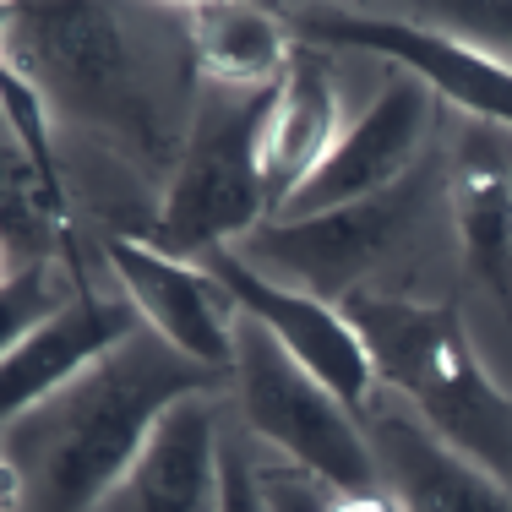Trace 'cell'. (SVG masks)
<instances>
[{
  "label": "cell",
  "mask_w": 512,
  "mask_h": 512,
  "mask_svg": "<svg viewBox=\"0 0 512 512\" xmlns=\"http://www.w3.org/2000/svg\"><path fill=\"white\" fill-rule=\"evenodd\" d=\"M186 22V55L191 77L207 88H235V93H273L284 82L295 39H289L284 17L246 0H202V6H180Z\"/></svg>",
  "instance_id": "2e32d148"
},
{
  "label": "cell",
  "mask_w": 512,
  "mask_h": 512,
  "mask_svg": "<svg viewBox=\"0 0 512 512\" xmlns=\"http://www.w3.org/2000/svg\"><path fill=\"white\" fill-rule=\"evenodd\" d=\"M104 262L115 267L120 295L137 306L142 327H153L180 355L235 376L240 316H235V300L224 295V284L202 262L153 251L148 240H131V235H104Z\"/></svg>",
  "instance_id": "30bf717a"
},
{
  "label": "cell",
  "mask_w": 512,
  "mask_h": 512,
  "mask_svg": "<svg viewBox=\"0 0 512 512\" xmlns=\"http://www.w3.org/2000/svg\"><path fill=\"white\" fill-rule=\"evenodd\" d=\"M0 109H6V137L28 153L33 175L66 202V175H60V158H55V142H50V104H44V93L33 88L22 71L6 66V77H0Z\"/></svg>",
  "instance_id": "e0dca14e"
},
{
  "label": "cell",
  "mask_w": 512,
  "mask_h": 512,
  "mask_svg": "<svg viewBox=\"0 0 512 512\" xmlns=\"http://www.w3.org/2000/svg\"><path fill=\"white\" fill-rule=\"evenodd\" d=\"M224 382V371L137 327L88 376L6 420V512H93L169 409L213 398Z\"/></svg>",
  "instance_id": "6da1fadb"
},
{
  "label": "cell",
  "mask_w": 512,
  "mask_h": 512,
  "mask_svg": "<svg viewBox=\"0 0 512 512\" xmlns=\"http://www.w3.org/2000/svg\"><path fill=\"white\" fill-rule=\"evenodd\" d=\"M442 191L453 207L463 273L512 316V131L469 120L453 142Z\"/></svg>",
  "instance_id": "7c38bea8"
},
{
  "label": "cell",
  "mask_w": 512,
  "mask_h": 512,
  "mask_svg": "<svg viewBox=\"0 0 512 512\" xmlns=\"http://www.w3.org/2000/svg\"><path fill=\"white\" fill-rule=\"evenodd\" d=\"M289 39L311 50H365L393 60L404 77L431 88L436 104L480 120V126L512 131V66L425 28L404 11H360V6H295L284 17Z\"/></svg>",
  "instance_id": "52a82bcc"
},
{
  "label": "cell",
  "mask_w": 512,
  "mask_h": 512,
  "mask_svg": "<svg viewBox=\"0 0 512 512\" xmlns=\"http://www.w3.org/2000/svg\"><path fill=\"white\" fill-rule=\"evenodd\" d=\"M224 442L213 398H186L158 420L142 458L93 512H218Z\"/></svg>",
  "instance_id": "5bb4252c"
},
{
  "label": "cell",
  "mask_w": 512,
  "mask_h": 512,
  "mask_svg": "<svg viewBox=\"0 0 512 512\" xmlns=\"http://www.w3.org/2000/svg\"><path fill=\"white\" fill-rule=\"evenodd\" d=\"M338 82L333 60L311 44H295L284 82L273 88V109L262 126V186H267V218H278L289 202L306 191V180L327 164L338 148Z\"/></svg>",
  "instance_id": "9a60e30c"
},
{
  "label": "cell",
  "mask_w": 512,
  "mask_h": 512,
  "mask_svg": "<svg viewBox=\"0 0 512 512\" xmlns=\"http://www.w3.org/2000/svg\"><path fill=\"white\" fill-rule=\"evenodd\" d=\"M218 512H267L262 469L246 458L240 442H224V496H218Z\"/></svg>",
  "instance_id": "ffe728a7"
},
{
  "label": "cell",
  "mask_w": 512,
  "mask_h": 512,
  "mask_svg": "<svg viewBox=\"0 0 512 512\" xmlns=\"http://www.w3.org/2000/svg\"><path fill=\"white\" fill-rule=\"evenodd\" d=\"M436 131V99L431 88H420L414 77L398 71L382 93L371 99V109L355 126L338 137V148L327 153V164L306 180L295 202L278 218H311V213H338V207L371 202L382 191L404 186L414 169H425V148Z\"/></svg>",
  "instance_id": "9c48e42d"
},
{
  "label": "cell",
  "mask_w": 512,
  "mask_h": 512,
  "mask_svg": "<svg viewBox=\"0 0 512 512\" xmlns=\"http://www.w3.org/2000/svg\"><path fill=\"white\" fill-rule=\"evenodd\" d=\"M404 17L512 66V0H431V6H409Z\"/></svg>",
  "instance_id": "ac0fdd59"
},
{
  "label": "cell",
  "mask_w": 512,
  "mask_h": 512,
  "mask_svg": "<svg viewBox=\"0 0 512 512\" xmlns=\"http://www.w3.org/2000/svg\"><path fill=\"white\" fill-rule=\"evenodd\" d=\"M376 474L404 512H512V485L431 436L414 414L371 404L360 414Z\"/></svg>",
  "instance_id": "4fadbf2b"
},
{
  "label": "cell",
  "mask_w": 512,
  "mask_h": 512,
  "mask_svg": "<svg viewBox=\"0 0 512 512\" xmlns=\"http://www.w3.org/2000/svg\"><path fill=\"white\" fill-rule=\"evenodd\" d=\"M267 109H273V93H235L202 82L175 175L164 180L158 218L142 235L153 251L197 262L267 224V186L262 158H256Z\"/></svg>",
  "instance_id": "277c9868"
},
{
  "label": "cell",
  "mask_w": 512,
  "mask_h": 512,
  "mask_svg": "<svg viewBox=\"0 0 512 512\" xmlns=\"http://www.w3.org/2000/svg\"><path fill=\"white\" fill-rule=\"evenodd\" d=\"M235 387H240V409H246L251 436L273 442L295 469L316 474L338 496L382 485L360 414L338 393H327L251 316H240V333H235Z\"/></svg>",
  "instance_id": "5b68a950"
},
{
  "label": "cell",
  "mask_w": 512,
  "mask_h": 512,
  "mask_svg": "<svg viewBox=\"0 0 512 512\" xmlns=\"http://www.w3.org/2000/svg\"><path fill=\"white\" fill-rule=\"evenodd\" d=\"M262 502H267V512H327L333 507V485H322L316 474L295 469V463H267Z\"/></svg>",
  "instance_id": "d6986e66"
},
{
  "label": "cell",
  "mask_w": 512,
  "mask_h": 512,
  "mask_svg": "<svg viewBox=\"0 0 512 512\" xmlns=\"http://www.w3.org/2000/svg\"><path fill=\"white\" fill-rule=\"evenodd\" d=\"M197 262L224 284V295L235 300V311L251 316V322H262L327 393H338L355 414L371 409L376 365L365 355V338L355 333V322L344 316V306L316 300L295 284H278V278L256 273L235 246H218V251L197 256Z\"/></svg>",
  "instance_id": "ba28073f"
},
{
  "label": "cell",
  "mask_w": 512,
  "mask_h": 512,
  "mask_svg": "<svg viewBox=\"0 0 512 512\" xmlns=\"http://www.w3.org/2000/svg\"><path fill=\"white\" fill-rule=\"evenodd\" d=\"M344 316L365 338L376 382L409 398L431 436L512 485V398L474 355L458 300L360 289L344 300Z\"/></svg>",
  "instance_id": "7a4b0ae2"
},
{
  "label": "cell",
  "mask_w": 512,
  "mask_h": 512,
  "mask_svg": "<svg viewBox=\"0 0 512 512\" xmlns=\"http://www.w3.org/2000/svg\"><path fill=\"white\" fill-rule=\"evenodd\" d=\"M6 66L22 71L60 120H77L148 175H175L180 142L158 115L142 60L109 6H6Z\"/></svg>",
  "instance_id": "3957f363"
},
{
  "label": "cell",
  "mask_w": 512,
  "mask_h": 512,
  "mask_svg": "<svg viewBox=\"0 0 512 512\" xmlns=\"http://www.w3.org/2000/svg\"><path fill=\"white\" fill-rule=\"evenodd\" d=\"M137 327H142V316L126 295L109 300L93 284H82L71 306H60L28 338L6 344V360H0V409H6V420H17L33 404L55 398L60 387H71L77 376H88Z\"/></svg>",
  "instance_id": "8fae6325"
},
{
  "label": "cell",
  "mask_w": 512,
  "mask_h": 512,
  "mask_svg": "<svg viewBox=\"0 0 512 512\" xmlns=\"http://www.w3.org/2000/svg\"><path fill=\"white\" fill-rule=\"evenodd\" d=\"M327 512H404V507H398V496L387 485H376V491H349V496L333 491V507Z\"/></svg>",
  "instance_id": "44dd1931"
},
{
  "label": "cell",
  "mask_w": 512,
  "mask_h": 512,
  "mask_svg": "<svg viewBox=\"0 0 512 512\" xmlns=\"http://www.w3.org/2000/svg\"><path fill=\"white\" fill-rule=\"evenodd\" d=\"M431 191H436V175L431 169H414L404 186L382 191L371 202L338 207V213H311V218H267L235 251L246 256L256 273L344 306L349 295L371 289L365 278L376 267L393 262L409 246L414 224L431 207Z\"/></svg>",
  "instance_id": "8992f818"
}]
</instances>
